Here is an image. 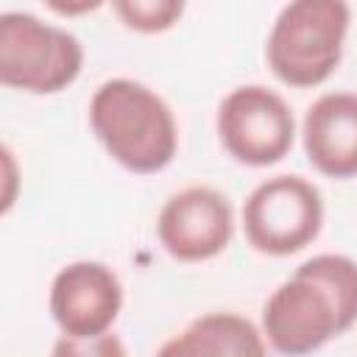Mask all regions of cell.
<instances>
[{"mask_svg": "<svg viewBox=\"0 0 357 357\" xmlns=\"http://www.w3.org/2000/svg\"><path fill=\"white\" fill-rule=\"evenodd\" d=\"M357 321V262L315 254L284 279L262 307V335L284 357H304Z\"/></svg>", "mask_w": 357, "mask_h": 357, "instance_id": "1", "label": "cell"}, {"mask_svg": "<svg viewBox=\"0 0 357 357\" xmlns=\"http://www.w3.org/2000/svg\"><path fill=\"white\" fill-rule=\"evenodd\" d=\"M89 126L106 153L131 173L165 170L178 148V126L170 106L131 78H112L95 89Z\"/></svg>", "mask_w": 357, "mask_h": 357, "instance_id": "2", "label": "cell"}, {"mask_svg": "<svg viewBox=\"0 0 357 357\" xmlns=\"http://www.w3.org/2000/svg\"><path fill=\"white\" fill-rule=\"evenodd\" d=\"M349 20L351 11L340 0L287 3L268 33V67L287 86L324 84L340 64Z\"/></svg>", "mask_w": 357, "mask_h": 357, "instance_id": "3", "label": "cell"}, {"mask_svg": "<svg viewBox=\"0 0 357 357\" xmlns=\"http://www.w3.org/2000/svg\"><path fill=\"white\" fill-rule=\"evenodd\" d=\"M84 64L81 42L47 25L28 11H6L0 17V81L6 86L53 95L67 89Z\"/></svg>", "mask_w": 357, "mask_h": 357, "instance_id": "4", "label": "cell"}, {"mask_svg": "<svg viewBox=\"0 0 357 357\" xmlns=\"http://www.w3.org/2000/svg\"><path fill=\"white\" fill-rule=\"evenodd\" d=\"M324 226V198L301 176H273L251 190L243 204V231L254 251L290 257L307 248Z\"/></svg>", "mask_w": 357, "mask_h": 357, "instance_id": "5", "label": "cell"}, {"mask_svg": "<svg viewBox=\"0 0 357 357\" xmlns=\"http://www.w3.org/2000/svg\"><path fill=\"white\" fill-rule=\"evenodd\" d=\"M218 137L240 165L268 167L290 153L296 120L282 95L259 84H245L223 98L218 109Z\"/></svg>", "mask_w": 357, "mask_h": 357, "instance_id": "6", "label": "cell"}, {"mask_svg": "<svg viewBox=\"0 0 357 357\" xmlns=\"http://www.w3.org/2000/svg\"><path fill=\"white\" fill-rule=\"evenodd\" d=\"M231 231V204L212 187H187L170 195L156 220L162 248L178 262H204L218 257L229 245Z\"/></svg>", "mask_w": 357, "mask_h": 357, "instance_id": "7", "label": "cell"}, {"mask_svg": "<svg viewBox=\"0 0 357 357\" xmlns=\"http://www.w3.org/2000/svg\"><path fill=\"white\" fill-rule=\"evenodd\" d=\"M123 307L117 273L92 259L64 265L50 284V315L70 337L106 335Z\"/></svg>", "mask_w": 357, "mask_h": 357, "instance_id": "8", "label": "cell"}, {"mask_svg": "<svg viewBox=\"0 0 357 357\" xmlns=\"http://www.w3.org/2000/svg\"><path fill=\"white\" fill-rule=\"evenodd\" d=\"M304 153L310 165L329 178L357 176V95H321L304 114Z\"/></svg>", "mask_w": 357, "mask_h": 357, "instance_id": "9", "label": "cell"}, {"mask_svg": "<svg viewBox=\"0 0 357 357\" xmlns=\"http://www.w3.org/2000/svg\"><path fill=\"white\" fill-rule=\"evenodd\" d=\"M156 357H268L257 326L234 312H206L170 337Z\"/></svg>", "mask_w": 357, "mask_h": 357, "instance_id": "10", "label": "cell"}, {"mask_svg": "<svg viewBox=\"0 0 357 357\" xmlns=\"http://www.w3.org/2000/svg\"><path fill=\"white\" fill-rule=\"evenodd\" d=\"M117 17L126 28L139 33H159L176 25V20L184 11V3L178 0H117L112 3Z\"/></svg>", "mask_w": 357, "mask_h": 357, "instance_id": "11", "label": "cell"}, {"mask_svg": "<svg viewBox=\"0 0 357 357\" xmlns=\"http://www.w3.org/2000/svg\"><path fill=\"white\" fill-rule=\"evenodd\" d=\"M50 357H126V346L117 335H98V337H70L61 335L53 343Z\"/></svg>", "mask_w": 357, "mask_h": 357, "instance_id": "12", "label": "cell"}, {"mask_svg": "<svg viewBox=\"0 0 357 357\" xmlns=\"http://www.w3.org/2000/svg\"><path fill=\"white\" fill-rule=\"evenodd\" d=\"M100 3H84V6H61V3H50V8H56V11H61V14H75V11H86V8H98Z\"/></svg>", "mask_w": 357, "mask_h": 357, "instance_id": "13", "label": "cell"}]
</instances>
